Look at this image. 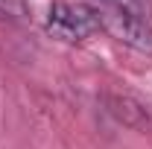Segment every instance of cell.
Listing matches in <instances>:
<instances>
[{"label": "cell", "instance_id": "obj_3", "mask_svg": "<svg viewBox=\"0 0 152 149\" xmlns=\"http://www.w3.org/2000/svg\"><path fill=\"white\" fill-rule=\"evenodd\" d=\"M108 111H111L123 126H132V129H140V126L149 120V114H146V108H143L140 102H134L132 96H120V93H111V96H108Z\"/></svg>", "mask_w": 152, "mask_h": 149}, {"label": "cell", "instance_id": "obj_1", "mask_svg": "<svg viewBox=\"0 0 152 149\" xmlns=\"http://www.w3.org/2000/svg\"><path fill=\"white\" fill-rule=\"evenodd\" d=\"M47 32L58 41L67 44H82L91 35L102 32V18H99V6H88V3H67V0H56L50 6L47 15Z\"/></svg>", "mask_w": 152, "mask_h": 149}, {"label": "cell", "instance_id": "obj_4", "mask_svg": "<svg viewBox=\"0 0 152 149\" xmlns=\"http://www.w3.org/2000/svg\"><path fill=\"white\" fill-rule=\"evenodd\" d=\"M102 9H117V12H129V15H140L146 18L149 15V0H99Z\"/></svg>", "mask_w": 152, "mask_h": 149}, {"label": "cell", "instance_id": "obj_2", "mask_svg": "<svg viewBox=\"0 0 152 149\" xmlns=\"http://www.w3.org/2000/svg\"><path fill=\"white\" fill-rule=\"evenodd\" d=\"M99 18H102V32H108L114 41L132 47L137 53L152 56V23H149V18L117 12V9H102V6H99Z\"/></svg>", "mask_w": 152, "mask_h": 149}]
</instances>
